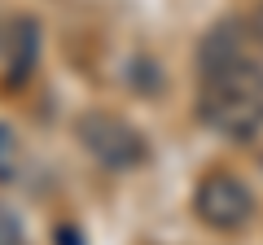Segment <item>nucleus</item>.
<instances>
[{
    "instance_id": "6e6552de",
    "label": "nucleus",
    "mask_w": 263,
    "mask_h": 245,
    "mask_svg": "<svg viewBox=\"0 0 263 245\" xmlns=\"http://www.w3.org/2000/svg\"><path fill=\"white\" fill-rule=\"evenodd\" d=\"M5 53H9V31L0 27V62H5Z\"/></svg>"
},
{
    "instance_id": "f257e3e1",
    "label": "nucleus",
    "mask_w": 263,
    "mask_h": 245,
    "mask_svg": "<svg viewBox=\"0 0 263 245\" xmlns=\"http://www.w3.org/2000/svg\"><path fill=\"white\" fill-rule=\"evenodd\" d=\"M202 122L228 140H250L263 132V66L250 57L228 62V66L202 70Z\"/></svg>"
},
{
    "instance_id": "20e7f679",
    "label": "nucleus",
    "mask_w": 263,
    "mask_h": 245,
    "mask_svg": "<svg viewBox=\"0 0 263 245\" xmlns=\"http://www.w3.org/2000/svg\"><path fill=\"white\" fill-rule=\"evenodd\" d=\"M246 57V35H241V22H215L202 39V70H215L228 66V62H241Z\"/></svg>"
},
{
    "instance_id": "f03ea898",
    "label": "nucleus",
    "mask_w": 263,
    "mask_h": 245,
    "mask_svg": "<svg viewBox=\"0 0 263 245\" xmlns=\"http://www.w3.org/2000/svg\"><path fill=\"white\" fill-rule=\"evenodd\" d=\"M75 136H79V145H84V153L92 162H101L105 171H136L145 158H149L145 136L136 132L123 114H110V110L79 114Z\"/></svg>"
},
{
    "instance_id": "39448f33",
    "label": "nucleus",
    "mask_w": 263,
    "mask_h": 245,
    "mask_svg": "<svg viewBox=\"0 0 263 245\" xmlns=\"http://www.w3.org/2000/svg\"><path fill=\"white\" fill-rule=\"evenodd\" d=\"M22 167H27V149L9 122H0V184H18Z\"/></svg>"
},
{
    "instance_id": "7ed1b4c3",
    "label": "nucleus",
    "mask_w": 263,
    "mask_h": 245,
    "mask_svg": "<svg viewBox=\"0 0 263 245\" xmlns=\"http://www.w3.org/2000/svg\"><path fill=\"white\" fill-rule=\"evenodd\" d=\"M193 210L215 232H241L254 219V193L233 171H206L193 189Z\"/></svg>"
},
{
    "instance_id": "423d86ee",
    "label": "nucleus",
    "mask_w": 263,
    "mask_h": 245,
    "mask_svg": "<svg viewBox=\"0 0 263 245\" xmlns=\"http://www.w3.org/2000/svg\"><path fill=\"white\" fill-rule=\"evenodd\" d=\"M0 245H27V228L5 201H0Z\"/></svg>"
},
{
    "instance_id": "0eeeda50",
    "label": "nucleus",
    "mask_w": 263,
    "mask_h": 245,
    "mask_svg": "<svg viewBox=\"0 0 263 245\" xmlns=\"http://www.w3.org/2000/svg\"><path fill=\"white\" fill-rule=\"evenodd\" d=\"M250 35H254V44H263V0L254 5V13H250Z\"/></svg>"
}]
</instances>
